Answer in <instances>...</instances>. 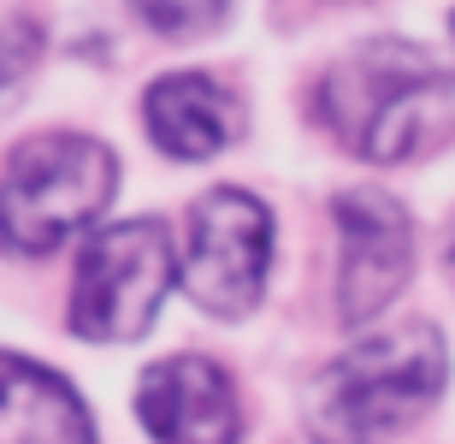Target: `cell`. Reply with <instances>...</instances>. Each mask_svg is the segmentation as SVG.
I'll return each mask as SVG.
<instances>
[{
    "label": "cell",
    "mask_w": 455,
    "mask_h": 444,
    "mask_svg": "<svg viewBox=\"0 0 455 444\" xmlns=\"http://www.w3.org/2000/svg\"><path fill=\"white\" fill-rule=\"evenodd\" d=\"M36 60H42V36L30 24H6L0 30V113H12L18 95L30 89Z\"/></svg>",
    "instance_id": "obj_11"
},
{
    "label": "cell",
    "mask_w": 455,
    "mask_h": 444,
    "mask_svg": "<svg viewBox=\"0 0 455 444\" xmlns=\"http://www.w3.org/2000/svg\"><path fill=\"white\" fill-rule=\"evenodd\" d=\"M320 119L361 160H420L455 131V71L420 42H361L320 77Z\"/></svg>",
    "instance_id": "obj_1"
},
{
    "label": "cell",
    "mask_w": 455,
    "mask_h": 444,
    "mask_svg": "<svg viewBox=\"0 0 455 444\" xmlns=\"http://www.w3.org/2000/svg\"><path fill=\"white\" fill-rule=\"evenodd\" d=\"M142 119L148 137L172 154V160H207L243 131V101L225 84H213L207 71H172L142 95Z\"/></svg>",
    "instance_id": "obj_8"
},
{
    "label": "cell",
    "mask_w": 455,
    "mask_h": 444,
    "mask_svg": "<svg viewBox=\"0 0 455 444\" xmlns=\"http://www.w3.org/2000/svg\"><path fill=\"white\" fill-rule=\"evenodd\" d=\"M272 267V214L249 190H207L189 207L184 238V291L213 320H243Z\"/></svg>",
    "instance_id": "obj_5"
},
{
    "label": "cell",
    "mask_w": 455,
    "mask_h": 444,
    "mask_svg": "<svg viewBox=\"0 0 455 444\" xmlns=\"http://www.w3.org/2000/svg\"><path fill=\"white\" fill-rule=\"evenodd\" d=\"M450 385V350L432 320L385 326L338 356L314 385V427L338 439H379L420 421Z\"/></svg>",
    "instance_id": "obj_2"
},
{
    "label": "cell",
    "mask_w": 455,
    "mask_h": 444,
    "mask_svg": "<svg viewBox=\"0 0 455 444\" xmlns=\"http://www.w3.org/2000/svg\"><path fill=\"white\" fill-rule=\"evenodd\" d=\"M136 421L172 444H225L243 432L231 374L207 356L154 361L136 385Z\"/></svg>",
    "instance_id": "obj_7"
},
{
    "label": "cell",
    "mask_w": 455,
    "mask_h": 444,
    "mask_svg": "<svg viewBox=\"0 0 455 444\" xmlns=\"http://www.w3.org/2000/svg\"><path fill=\"white\" fill-rule=\"evenodd\" d=\"M172 291V243L160 220H118L95 231L71 285V332L89 343L142 338Z\"/></svg>",
    "instance_id": "obj_4"
},
{
    "label": "cell",
    "mask_w": 455,
    "mask_h": 444,
    "mask_svg": "<svg viewBox=\"0 0 455 444\" xmlns=\"http://www.w3.org/2000/svg\"><path fill=\"white\" fill-rule=\"evenodd\" d=\"M118 190V160L107 142L77 131L18 142L0 172V243L12 255H53L66 238L107 214Z\"/></svg>",
    "instance_id": "obj_3"
},
{
    "label": "cell",
    "mask_w": 455,
    "mask_h": 444,
    "mask_svg": "<svg viewBox=\"0 0 455 444\" xmlns=\"http://www.w3.org/2000/svg\"><path fill=\"white\" fill-rule=\"evenodd\" d=\"M131 6L160 36H207V30H220L225 12H231V0H131Z\"/></svg>",
    "instance_id": "obj_10"
},
{
    "label": "cell",
    "mask_w": 455,
    "mask_h": 444,
    "mask_svg": "<svg viewBox=\"0 0 455 444\" xmlns=\"http://www.w3.org/2000/svg\"><path fill=\"white\" fill-rule=\"evenodd\" d=\"M331 220H338V314L349 326L379 320L396 291L408 285V267H414V225H408L403 202L385 196V190H343L331 202Z\"/></svg>",
    "instance_id": "obj_6"
},
{
    "label": "cell",
    "mask_w": 455,
    "mask_h": 444,
    "mask_svg": "<svg viewBox=\"0 0 455 444\" xmlns=\"http://www.w3.org/2000/svg\"><path fill=\"white\" fill-rule=\"evenodd\" d=\"M0 439L6 444H66V439H95L84 397L71 392L60 374H48L30 356L0 350Z\"/></svg>",
    "instance_id": "obj_9"
}]
</instances>
